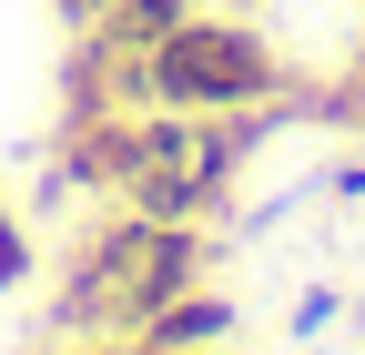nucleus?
Here are the masks:
<instances>
[{
	"label": "nucleus",
	"instance_id": "nucleus-1",
	"mask_svg": "<svg viewBox=\"0 0 365 355\" xmlns=\"http://www.w3.org/2000/svg\"><path fill=\"white\" fill-rule=\"evenodd\" d=\"M244 112H91L71 122V173L122 193V213L203 224L223 183L244 173Z\"/></svg>",
	"mask_w": 365,
	"mask_h": 355
},
{
	"label": "nucleus",
	"instance_id": "nucleus-2",
	"mask_svg": "<svg viewBox=\"0 0 365 355\" xmlns=\"http://www.w3.org/2000/svg\"><path fill=\"white\" fill-rule=\"evenodd\" d=\"M203 274V234L193 224H163V213H122V224H102L81 244L71 284H61V325L71 335H143L163 304Z\"/></svg>",
	"mask_w": 365,
	"mask_h": 355
},
{
	"label": "nucleus",
	"instance_id": "nucleus-3",
	"mask_svg": "<svg viewBox=\"0 0 365 355\" xmlns=\"http://www.w3.org/2000/svg\"><path fill=\"white\" fill-rule=\"evenodd\" d=\"M143 102L153 112H264L284 102V61L264 51V31L193 11L143 51Z\"/></svg>",
	"mask_w": 365,
	"mask_h": 355
},
{
	"label": "nucleus",
	"instance_id": "nucleus-4",
	"mask_svg": "<svg viewBox=\"0 0 365 355\" xmlns=\"http://www.w3.org/2000/svg\"><path fill=\"white\" fill-rule=\"evenodd\" d=\"M223 335H234V304H223V294H193V284H182V294L163 304V315H153L143 335H122V345H163V355H213Z\"/></svg>",
	"mask_w": 365,
	"mask_h": 355
},
{
	"label": "nucleus",
	"instance_id": "nucleus-5",
	"mask_svg": "<svg viewBox=\"0 0 365 355\" xmlns=\"http://www.w3.org/2000/svg\"><path fill=\"white\" fill-rule=\"evenodd\" d=\"M173 21H193V0H91V41H112V51H132V61H143L153 51V41L173 31Z\"/></svg>",
	"mask_w": 365,
	"mask_h": 355
},
{
	"label": "nucleus",
	"instance_id": "nucleus-6",
	"mask_svg": "<svg viewBox=\"0 0 365 355\" xmlns=\"http://www.w3.org/2000/svg\"><path fill=\"white\" fill-rule=\"evenodd\" d=\"M21 274H31V244H21L11 213H0V284H21Z\"/></svg>",
	"mask_w": 365,
	"mask_h": 355
}]
</instances>
